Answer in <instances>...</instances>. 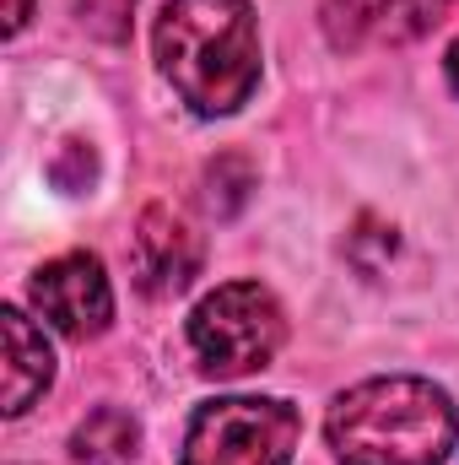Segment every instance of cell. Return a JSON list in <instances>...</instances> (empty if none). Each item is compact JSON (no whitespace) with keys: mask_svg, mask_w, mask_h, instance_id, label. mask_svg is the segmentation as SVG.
<instances>
[{"mask_svg":"<svg viewBox=\"0 0 459 465\" xmlns=\"http://www.w3.org/2000/svg\"><path fill=\"white\" fill-rule=\"evenodd\" d=\"M151 44L157 71L206 119L238 114L259 87V22L249 0H168Z\"/></svg>","mask_w":459,"mask_h":465,"instance_id":"1","label":"cell"},{"mask_svg":"<svg viewBox=\"0 0 459 465\" xmlns=\"http://www.w3.org/2000/svg\"><path fill=\"white\" fill-rule=\"evenodd\" d=\"M459 417L449 390L411 373L351 384L325 417V439L341 465H444Z\"/></svg>","mask_w":459,"mask_h":465,"instance_id":"2","label":"cell"},{"mask_svg":"<svg viewBox=\"0 0 459 465\" xmlns=\"http://www.w3.org/2000/svg\"><path fill=\"white\" fill-rule=\"evenodd\" d=\"M287 341V314L259 282H228L190 314V347L206 379H243L265 368Z\"/></svg>","mask_w":459,"mask_h":465,"instance_id":"3","label":"cell"},{"mask_svg":"<svg viewBox=\"0 0 459 465\" xmlns=\"http://www.w3.org/2000/svg\"><path fill=\"white\" fill-rule=\"evenodd\" d=\"M298 439V406L276 395H228L195 411L184 433V465H292Z\"/></svg>","mask_w":459,"mask_h":465,"instance_id":"4","label":"cell"},{"mask_svg":"<svg viewBox=\"0 0 459 465\" xmlns=\"http://www.w3.org/2000/svg\"><path fill=\"white\" fill-rule=\"evenodd\" d=\"M27 292H33L38 314H44L60 336H71V341L103 336L109 320H114V287H109L98 254H60V260H49V265L33 276Z\"/></svg>","mask_w":459,"mask_h":465,"instance_id":"5","label":"cell"},{"mask_svg":"<svg viewBox=\"0 0 459 465\" xmlns=\"http://www.w3.org/2000/svg\"><path fill=\"white\" fill-rule=\"evenodd\" d=\"M444 11H449V0H325L319 5V22H325V38L341 54H356V49L411 44Z\"/></svg>","mask_w":459,"mask_h":465,"instance_id":"6","label":"cell"},{"mask_svg":"<svg viewBox=\"0 0 459 465\" xmlns=\"http://www.w3.org/2000/svg\"><path fill=\"white\" fill-rule=\"evenodd\" d=\"M130 265H135V287L146 298H179L200 276L206 249H200L195 232L184 228V217H173L168 206H146L141 212V228H135Z\"/></svg>","mask_w":459,"mask_h":465,"instance_id":"7","label":"cell"},{"mask_svg":"<svg viewBox=\"0 0 459 465\" xmlns=\"http://www.w3.org/2000/svg\"><path fill=\"white\" fill-rule=\"evenodd\" d=\"M0 347H5V417H22L54 379V351L44 341V331H33V320L22 309H0Z\"/></svg>","mask_w":459,"mask_h":465,"instance_id":"8","label":"cell"},{"mask_svg":"<svg viewBox=\"0 0 459 465\" xmlns=\"http://www.w3.org/2000/svg\"><path fill=\"white\" fill-rule=\"evenodd\" d=\"M135 450H141V422L119 406L93 411L71 433V460L76 465H135Z\"/></svg>","mask_w":459,"mask_h":465,"instance_id":"9","label":"cell"},{"mask_svg":"<svg viewBox=\"0 0 459 465\" xmlns=\"http://www.w3.org/2000/svg\"><path fill=\"white\" fill-rule=\"evenodd\" d=\"M249 190H254V163L238 157V152H222L211 168H206V206L217 217H238L249 206Z\"/></svg>","mask_w":459,"mask_h":465,"instance_id":"10","label":"cell"},{"mask_svg":"<svg viewBox=\"0 0 459 465\" xmlns=\"http://www.w3.org/2000/svg\"><path fill=\"white\" fill-rule=\"evenodd\" d=\"M130 5H135V0H87V5H82V16H87V22H93V16H114V33H124Z\"/></svg>","mask_w":459,"mask_h":465,"instance_id":"11","label":"cell"},{"mask_svg":"<svg viewBox=\"0 0 459 465\" xmlns=\"http://www.w3.org/2000/svg\"><path fill=\"white\" fill-rule=\"evenodd\" d=\"M33 16V0H5V38H16Z\"/></svg>","mask_w":459,"mask_h":465,"instance_id":"12","label":"cell"},{"mask_svg":"<svg viewBox=\"0 0 459 465\" xmlns=\"http://www.w3.org/2000/svg\"><path fill=\"white\" fill-rule=\"evenodd\" d=\"M444 65H449V87L459 93V38L449 44V60H444Z\"/></svg>","mask_w":459,"mask_h":465,"instance_id":"13","label":"cell"}]
</instances>
